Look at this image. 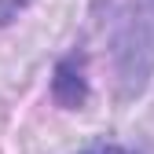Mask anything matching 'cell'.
Instances as JSON below:
<instances>
[{
    "label": "cell",
    "mask_w": 154,
    "mask_h": 154,
    "mask_svg": "<svg viewBox=\"0 0 154 154\" xmlns=\"http://www.w3.org/2000/svg\"><path fill=\"white\" fill-rule=\"evenodd\" d=\"M154 77V0H132L114 29V81L118 99L132 103Z\"/></svg>",
    "instance_id": "1"
},
{
    "label": "cell",
    "mask_w": 154,
    "mask_h": 154,
    "mask_svg": "<svg viewBox=\"0 0 154 154\" xmlns=\"http://www.w3.org/2000/svg\"><path fill=\"white\" fill-rule=\"evenodd\" d=\"M51 99L63 110H81L88 103V73H85V55L66 51L51 70Z\"/></svg>",
    "instance_id": "2"
},
{
    "label": "cell",
    "mask_w": 154,
    "mask_h": 154,
    "mask_svg": "<svg viewBox=\"0 0 154 154\" xmlns=\"http://www.w3.org/2000/svg\"><path fill=\"white\" fill-rule=\"evenodd\" d=\"M26 8H29V0H0V26L15 22V18L22 15Z\"/></svg>",
    "instance_id": "3"
},
{
    "label": "cell",
    "mask_w": 154,
    "mask_h": 154,
    "mask_svg": "<svg viewBox=\"0 0 154 154\" xmlns=\"http://www.w3.org/2000/svg\"><path fill=\"white\" fill-rule=\"evenodd\" d=\"M88 154H136V150H128V147H118V143H106V147H95Z\"/></svg>",
    "instance_id": "4"
}]
</instances>
